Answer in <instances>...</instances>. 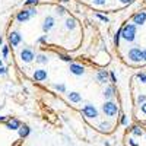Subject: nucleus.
<instances>
[]
</instances>
